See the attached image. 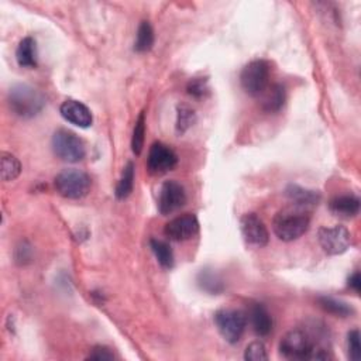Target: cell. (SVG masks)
Here are the masks:
<instances>
[{
  "label": "cell",
  "mask_w": 361,
  "mask_h": 361,
  "mask_svg": "<svg viewBox=\"0 0 361 361\" xmlns=\"http://www.w3.org/2000/svg\"><path fill=\"white\" fill-rule=\"evenodd\" d=\"M279 353L286 360L332 358L330 350L321 340H316L314 334L302 329H294L284 336L279 343Z\"/></svg>",
  "instance_id": "obj_1"
},
{
  "label": "cell",
  "mask_w": 361,
  "mask_h": 361,
  "mask_svg": "<svg viewBox=\"0 0 361 361\" xmlns=\"http://www.w3.org/2000/svg\"><path fill=\"white\" fill-rule=\"evenodd\" d=\"M8 103L16 116L32 119L42 112L47 102L45 96L38 89L27 84H17L9 90Z\"/></svg>",
  "instance_id": "obj_2"
},
{
  "label": "cell",
  "mask_w": 361,
  "mask_h": 361,
  "mask_svg": "<svg viewBox=\"0 0 361 361\" xmlns=\"http://www.w3.org/2000/svg\"><path fill=\"white\" fill-rule=\"evenodd\" d=\"M310 226L309 214L302 209L288 208L279 210L273 221V230L282 242H294L302 237Z\"/></svg>",
  "instance_id": "obj_3"
},
{
  "label": "cell",
  "mask_w": 361,
  "mask_h": 361,
  "mask_svg": "<svg viewBox=\"0 0 361 361\" xmlns=\"http://www.w3.org/2000/svg\"><path fill=\"white\" fill-rule=\"evenodd\" d=\"M55 189L62 198L66 199H82L85 198L92 186L90 177L79 170H64L55 179Z\"/></svg>",
  "instance_id": "obj_4"
},
{
  "label": "cell",
  "mask_w": 361,
  "mask_h": 361,
  "mask_svg": "<svg viewBox=\"0 0 361 361\" xmlns=\"http://www.w3.org/2000/svg\"><path fill=\"white\" fill-rule=\"evenodd\" d=\"M270 75V64L266 60H254L243 68L242 74H240V84H242V88L247 95L258 98L269 88Z\"/></svg>",
  "instance_id": "obj_5"
},
{
  "label": "cell",
  "mask_w": 361,
  "mask_h": 361,
  "mask_svg": "<svg viewBox=\"0 0 361 361\" xmlns=\"http://www.w3.org/2000/svg\"><path fill=\"white\" fill-rule=\"evenodd\" d=\"M214 325L227 343L236 345L246 332L247 316L237 309H221L214 314Z\"/></svg>",
  "instance_id": "obj_6"
},
{
  "label": "cell",
  "mask_w": 361,
  "mask_h": 361,
  "mask_svg": "<svg viewBox=\"0 0 361 361\" xmlns=\"http://www.w3.org/2000/svg\"><path fill=\"white\" fill-rule=\"evenodd\" d=\"M51 146L54 154L65 161V162H79L86 155V147L82 138H79L75 133H72L65 129H60L54 133Z\"/></svg>",
  "instance_id": "obj_7"
},
{
  "label": "cell",
  "mask_w": 361,
  "mask_h": 361,
  "mask_svg": "<svg viewBox=\"0 0 361 361\" xmlns=\"http://www.w3.org/2000/svg\"><path fill=\"white\" fill-rule=\"evenodd\" d=\"M319 245L329 256H340L351 246L350 232L340 225L333 227H321L318 232Z\"/></svg>",
  "instance_id": "obj_8"
},
{
  "label": "cell",
  "mask_w": 361,
  "mask_h": 361,
  "mask_svg": "<svg viewBox=\"0 0 361 361\" xmlns=\"http://www.w3.org/2000/svg\"><path fill=\"white\" fill-rule=\"evenodd\" d=\"M178 164V157L175 151L165 146L164 142H154L150 147L149 158H147V168L149 171L154 175H162L173 171Z\"/></svg>",
  "instance_id": "obj_9"
},
{
  "label": "cell",
  "mask_w": 361,
  "mask_h": 361,
  "mask_svg": "<svg viewBox=\"0 0 361 361\" xmlns=\"http://www.w3.org/2000/svg\"><path fill=\"white\" fill-rule=\"evenodd\" d=\"M186 203V192L177 181H165L160 190L158 210L162 216H168Z\"/></svg>",
  "instance_id": "obj_10"
},
{
  "label": "cell",
  "mask_w": 361,
  "mask_h": 361,
  "mask_svg": "<svg viewBox=\"0 0 361 361\" xmlns=\"http://www.w3.org/2000/svg\"><path fill=\"white\" fill-rule=\"evenodd\" d=\"M240 229L246 242L254 247H266L270 242V233L266 226L256 213H246L240 219Z\"/></svg>",
  "instance_id": "obj_11"
},
{
  "label": "cell",
  "mask_w": 361,
  "mask_h": 361,
  "mask_svg": "<svg viewBox=\"0 0 361 361\" xmlns=\"http://www.w3.org/2000/svg\"><path fill=\"white\" fill-rule=\"evenodd\" d=\"M199 232V221L195 214L185 213L165 225V236L174 242H185Z\"/></svg>",
  "instance_id": "obj_12"
},
{
  "label": "cell",
  "mask_w": 361,
  "mask_h": 361,
  "mask_svg": "<svg viewBox=\"0 0 361 361\" xmlns=\"http://www.w3.org/2000/svg\"><path fill=\"white\" fill-rule=\"evenodd\" d=\"M60 113L71 125H75L81 129H88L89 126H92L93 122L92 112L85 103L79 101L75 99L65 101L60 108Z\"/></svg>",
  "instance_id": "obj_13"
},
{
  "label": "cell",
  "mask_w": 361,
  "mask_h": 361,
  "mask_svg": "<svg viewBox=\"0 0 361 361\" xmlns=\"http://www.w3.org/2000/svg\"><path fill=\"white\" fill-rule=\"evenodd\" d=\"M260 105L261 109L267 113H277L285 105V88L281 84L269 85V88L264 90L260 96Z\"/></svg>",
  "instance_id": "obj_14"
},
{
  "label": "cell",
  "mask_w": 361,
  "mask_h": 361,
  "mask_svg": "<svg viewBox=\"0 0 361 361\" xmlns=\"http://www.w3.org/2000/svg\"><path fill=\"white\" fill-rule=\"evenodd\" d=\"M249 319L253 330L260 338H266L273 330V318L269 314L266 306L261 303H253L249 312Z\"/></svg>",
  "instance_id": "obj_15"
},
{
  "label": "cell",
  "mask_w": 361,
  "mask_h": 361,
  "mask_svg": "<svg viewBox=\"0 0 361 361\" xmlns=\"http://www.w3.org/2000/svg\"><path fill=\"white\" fill-rule=\"evenodd\" d=\"M285 195L288 197L295 206H315L321 202L322 197L318 190H312V189H306L303 186H299L297 184H291L288 185L286 190H285Z\"/></svg>",
  "instance_id": "obj_16"
},
{
  "label": "cell",
  "mask_w": 361,
  "mask_h": 361,
  "mask_svg": "<svg viewBox=\"0 0 361 361\" xmlns=\"http://www.w3.org/2000/svg\"><path fill=\"white\" fill-rule=\"evenodd\" d=\"M329 209L340 218H354L360 212V199L356 195H340L330 201Z\"/></svg>",
  "instance_id": "obj_17"
},
{
  "label": "cell",
  "mask_w": 361,
  "mask_h": 361,
  "mask_svg": "<svg viewBox=\"0 0 361 361\" xmlns=\"http://www.w3.org/2000/svg\"><path fill=\"white\" fill-rule=\"evenodd\" d=\"M17 62L21 68H36L37 66V44L32 37L23 38L16 51Z\"/></svg>",
  "instance_id": "obj_18"
},
{
  "label": "cell",
  "mask_w": 361,
  "mask_h": 361,
  "mask_svg": "<svg viewBox=\"0 0 361 361\" xmlns=\"http://www.w3.org/2000/svg\"><path fill=\"white\" fill-rule=\"evenodd\" d=\"M150 247L158 261L160 266L165 270H171L174 267V253L171 246L162 242L158 238H151L150 240Z\"/></svg>",
  "instance_id": "obj_19"
},
{
  "label": "cell",
  "mask_w": 361,
  "mask_h": 361,
  "mask_svg": "<svg viewBox=\"0 0 361 361\" xmlns=\"http://www.w3.org/2000/svg\"><path fill=\"white\" fill-rule=\"evenodd\" d=\"M198 284L202 291L210 295H219L225 290V284L222 278L212 270H202L198 275Z\"/></svg>",
  "instance_id": "obj_20"
},
{
  "label": "cell",
  "mask_w": 361,
  "mask_h": 361,
  "mask_svg": "<svg viewBox=\"0 0 361 361\" xmlns=\"http://www.w3.org/2000/svg\"><path fill=\"white\" fill-rule=\"evenodd\" d=\"M318 302L323 310H326L327 314H332L334 316L347 318V316H351L354 314V309L349 303H346L340 299H336L332 297H319Z\"/></svg>",
  "instance_id": "obj_21"
},
{
  "label": "cell",
  "mask_w": 361,
  "mask_h": 361,
  "mask_svg": "<svg viewBox=\"0 0 361 361\" xmlns=\"http://www.w3.org/2000/svg\"><path fill=\"white\" fill-rule=\"evenodd\" d=\"M153 45H154V30L151 27V24L149 21H141L136 36L134 50L137 53H147L151 50Z\"/></svg>",
  "instance_id": "obj_22"
},
{
  "label": "cell",
  "mask_w": 361,
  "mask_h": 361,
  "mask_svg": "<svg viewBox=\"0 0 361 361\" xmlns=\"http://www.w3.org/2000/svg\"><path fill=\"white\" fill-rule=\"evenodd\" d=\"M134 164L129 162L122 174V178H120L117 186H116V197L117 199H126L130 197L134 188Z\"/></svg>",
  "instance_id": "obj_23"
},
{
  "label": "cell",
  "mask_w": 361,
  "mask_h": 361,
  "mask_svg": "<svg viewBox=\"0 0 361 361\" xmlns=\"http://www.w3.org/2000/svg\"><path fill=\"white\" fill-rule=\"evenodd\" d=\"M0 162H2V179L9 182L14 181L21 174V164L20 161L10 153H2L0 155Z\"/></svg>",
  "instance_id": "obj_24"
},
{
  "label": "cell",
  "mask_w": 361,
  "mask_h": 361,
  "mask_svg": "<svg viewBox=\"0 0 361 361\" xmlns=\"http://www.w3.org/2000/svg\"><path fill=\"white\" fill-rule=\"evenodd\" d=\"M144 136H146V113L141 112L133 132L132 138V150L136 155H140L144 147Z\"/></svg>",
  "instance_id": "obj_25"
},
{
  "label": "cell",
  "mask_w": 361,
  "mask_h": 361,
  "mask_svg": "<svg viewBox=\"0 0 361 361\" xmlns=\"http://www.w3.org/2000/svg\"><path fill=\"white\" fill-rule=\"evenodd\" d=\"M197 122V114L186 105L178 106V119H177V132L178 133H185L188 129L194 126Z\"/></svg>",
  "instance_id": "obj_26"
},
{
  "label": "cell",
  "mask_w": 361,
  "mask_h": 361,
  "mask_svg": "<svg viewBox=\"0 0 361 361\" xmlns=\"http://www.w3.org/2000/svg\"><path fill=\"white\" fill-rule=\"evenodd\" d=\"M245 360L247 361H266L269 360L267 347L262 342H253L247 346L245 351Z\"/></svg>",
  "instance_id": "obj_27"
},
{
  "label": "cell",
  "mask_w": 361,
  "mask_h": 361,
  "mask_svg": "<svg viewBox=\"0 0 361 361\" xmlns=\"http://www.w3.org/2000/svg\"><path fill=\"white\" fill-rule=\"evenodd\" d=\"M347 347L349 357L353 361H358L361 358V343H360V332L357 329L349 332L347 334Z\"/></svg>",
  "instance_id": "obj_28"
},
{
  "label": "cell",
  "mask_w": 361,
  "mask_h": 361,
  "mask_svg": "<svg viewBox=\"0 0 361 361\" xmlns=\"http://www.w3.org/2000/svg\"><path fill=\"white\" fill-rule=\"evenodd\" d=\"M188 93L194 98H203L205 93L208 92V79L203 78H194L190 79L188 84Z\"/></svg>",
  "instance_id": "obj_29"
},
{
  "label": "cell",
  "mask_w": 361,
  "mask_h": 361,
  "mask_svg": "<svg viewBox=\"0 0 361 361\" xmlns=\"http://www.w3.org/2000/svg\"><path fill=\"white\" fill-rule=\"evenodd\" d=\"M86 358L88 360H98V361H101V360H113L114 354H113V351L110 349H108L105 346H95L89 351Z\"/></svg>",
  "instance_id": "obj_30"
},
{
  "label": "cell",
  "mask_w": 361,
  "mask_h": 361,
  "mask_svg": "<svg viewBox=\"0 0 361 361\" xmlns=\"http://www.w3.org/2000/svg\"><path fill=\"white\" fill-rule=\"evenodd\" d=\"M349 286L351 288V290H354L357 294L361 291V275L358 271H356L353 275H350Z\"/></svg>",
  "instance_id": "obj_31"
}]
</instances>
